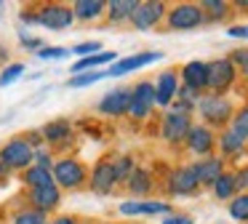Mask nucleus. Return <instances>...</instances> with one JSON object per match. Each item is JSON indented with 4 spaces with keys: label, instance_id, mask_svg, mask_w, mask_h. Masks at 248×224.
I'll return each mask as SVG.
<instances>
[{
    "label": "nucleus",
    "instance_id": "obj_18",
    "mask_svg": "<svg viewBox=\"0 0 248 224\" xmlns=\"http://www.w3.org/2000/svg\"><path fill=\"white\" fill-rule=\"evenodd\" d=\"M189 147H192V152L198 155H205L211 152V147H214V136H211L208 128H189Z\"/></svg>",
    "mask_w": 248,
    "mask_h": 224
},
{
    "label": "nucleus",
    "instance_id": "obj_38",
    "mask_svg": "<svg viewBox=\"0 0 248 224\" xmlns=\"http://www.w3.org/2000/svg\"><path fill=\"white\" fill-rule=\"evenodd\" d=\"M235 62L243 64V69H246V75H248V51H235Z\"/></svg>",
    "mask_w": 248,
    "mask_h": 224
},
{
    "label": "nucleus",
    "instance_id": "obj_22",
    "mask_svg": "<svg viewBox=\"0 0 248 224\" xmlns=\"http://www.w3.org/2000/svg\"><path fill=\"white\" fill-rule=\"evenodd\" d=\"M24 179H27V184L32 187V190H38V187H48V184H54V174H51V171H46V168H38V165H35V168H30Z\"/></svg>",
    "mask_w": 248,
    "mask_h": 224
},
{
    "label": "nucleus",
    "instance_id": "obj_8",
    "mask_svg": "<svg viewBox=\"0 0 248 224\" xmlns=\"http://www.w3.org/2000/svg\"><path fill=\"white\" fill-rule=\"evenodd\" d=\"M163 53H139V56H128V59H123V62H118V64H112V67L104 72V78H118V75H125V72H131V69H139V67H144V64H152V62H157Z\"/></svg>",
    "mask_w": 248,
    "mask_h": 224
},
{
    "label": "nucleus",
    "instance_id": "obj_36",
    "mask_svg": "<svg viewBox=\"0 0 248 224\" xmlns=\"http://www.w3.org/2000/svg\"><path fill=\"white\" fill-rule=\"evenodd\" d=\"M99 48H102V46H99L96 40H91V43H80V46H75V53H80V56H83V53H91V51H99Z\"/></svg>",
    "mask_w": 248,
    "mask_h": 224
},
{
    "label": "nucleus",
    "instance_id": "obj_32",
    "mask_svg": "<svg viewBox=\"0 0 248 224\" xmlns=\"http://www.w3.org/2000/svg\"><path fill=\"white\" fill-rule=\"evenodd\" d=\"M221 147H224V152H237V149L243 147V139H237L232 131H227L224 136H221Z\"/></svg>",
    "mask_w": 248,
    "mask_h": 224
},
{
    "label": "nucleus",
    "instance_id": "obj_10",
    "mask_svg": "<svg viewBox=\"0 0 248 224\" xmlns=\"http://www.w3.org/2000/svg\"><path fill=\"white\" fill-rule=\"evenodd\" d=\"M128 107H131V91H125V88L112 91V94H107L99 101V110L107 112V115H125Z\"/></svg>",
    "mask_w": 248,
    "mask_h": 224
},
{
    "label": "nucleus",
    "instance_id": "obj_20",
    "mask_svg": "<svg viewBox=\"0 0 248 224\" xmlns=\"http://www.w3.org/2000/svg\"><path fill=\"white\" fill-rule=\"evenodd\" d=\"M118 59V53L112 51H104V53H93V56H83L80 62L72 64V72H83V69H91V67H99V64H109Z\"/></svg>",
    "mask_w": 248,
    "mask_h": 224
},
{
    "label": "nucleus",
    "instance_id": "obj_21",
    "mask_svg": "<svg viewBox=\"0 0 248 224\" xmlns=\"http://www.w3.org/2000/svg\"><path fill=\"white\" fill-rule=\"evenodd\" d=\"M104 11L102 0H78L75 8H72V16H80V19H93Z\"/></svg>",
    "mask_w": 248,
    "mask_h": 224
},
{
    "label": "nucleus",
    "instance_id": "obj_41",
    "mask_svg": "<svg viewBox=\"0 0 248 224\" xmlns=\"http://www.w3.org/2000/svg\"><path fill=\"white\" fill-rule=\"evenodd\" d=\"M54 224H75V222H72V219L70 216H62V219H56V222Z\"/></svg>",
    "mask_w": 248,
    "mask_h": 224
},
{
    "label": "nucleus",
    "instance_id": "obj_15",
    "mask_svg": "<svg viewBox=\"0 0 248 224\" xmlns=\"http://www.w3.org/2000/svg\"><path fill=\"white\" fill-rule=\"evenodd\" d=\"M32 203H35V211H48L59 203V187L48 184V187H38L32 190Z\"/></svg>",
    "mask_w": 248,
    "mask_h": 224
},
{
    "label": "nucleus",
    "instance_id": "obj_40",
    "mask_svg": "<svg viewBox=\"0 0 248 224\" xmlns=\"http://www.w3.org/2000/svg\"><path fill=\"white\" fill-rule=\"evenodd\" d=\"M232 37H248V27H230Z\"/></svg>",
    "mask_w": 248,
    "mask_h": 224
},
{
    "label": "nucleus",
    "instance_id": "obj_19",
    "mask_svg": "<svg viewBox=\"0 0 248 224\" xmlns=\"http://www.w3.org/2000/svg\"><path fill=\"white\" fill-rule=\"evenodd\" d=\"M195 174H198V181H216L221 176V160L211 158V160H203V163L192 165Z\"/></svg>",
    "mask_w": 248,
    "mask_h": 224
},
{
    "label": "nucleus",
    "instance_id": "obj_9",
    "mask_svg": "<svg viewBox=\"0 0 248 224\" xmlns=\"http://www.w3.org/2000/svg\"><path fill=\"white\" fill-rule=\"evenodd\" d=\"M163 11H166L163 3H139L136 11L131 14V19H134V24L139 27V30H150V27L163 16Z\"/></svg>",
    "mask_w": 248,
    "mask_h": 224
},
{
    "label": "nucleus",
    "instance_id": "obj_33",
    "mask_svg": "<svg viewBox=\"0 0 248 224\" xmlns=\"http://www.w3.org/2000/svg\"><path fill=\"white\" fill-rule=\"evenodd\" d=\"M131 168H134V163H131V158H120V163L115 165V176H118V181L123 179V176H125V179H128V176L134 174V171H131Z\"/></svg>",
    "mask_w": 248,
    "mask_h": 224
},
{
    "label": "nucleus",
    "instance_id": "obj_1",
    "mask_svg": "<svg viewBox=\"0 0 248 224\" xmlns=\"http://www.w3.org/2000/svg\"><path fill=\"white\" fill-rule=\"evenodd\" d=\"M24 21L43 24V27H48V30H64L72 21V8H67V5H46V8H40V14L24 16Z\"/></svg>",
    "mask_w": 248,
    "mask_h": 224
},
{
    "label": "nucleus",
    "instance_id": "obj_14",
    "mask_svg": "<svg viewBox=\"0 0 248 224\" xmlns=\"http://www.w3.org/2000/svg\"><path fill=\"white\" fill-rule=\"evenodd\" d=\"M184 80H187V88H192V91L208 85V64L189 62L187 67H184Z\"/></svg>",
    "mask_w": 248,
    "mask_h": 224
},
{
    "label": "nucleus",
    "instance_id": "obj_11",
    "mask_svg": "<svg viewBox=\"0 0 248 224\" xmlns=\"http://www.w3.org/2000/svg\"><path fill=\"white\" fill-rule=\"evenodd\" d=\"M115 181H118V176H115V165L112 163H99L96 168H93L91 187H93L96 195H107V192L115 187Z\"/></svg>",
    "mask_w": 248,
    "mask_h": 224
},
{
    "label": "nucleus",
    "instance_id": "obj_26",
    "mask_svg": "<svg viewBox=\"0 0 248 224\" xmlns=\"http://www.w3.org/2000/svg\"><path fill=\"white\" fill-rule=\"evenodd\" d=\"M131 181V190L136 192V195H144L147 190H150V176H147V171H134V174L128 176Z\"/></svg>",
    "mask_w": 248,
    "mask_h": 224
},
{
    "label": "nucleus",
    "instance_id": "obj_2",
    "mask_svg": "<svg viewBox=\"0 0 248 224\" xmlns=\"http://www.w3.org/2000/svg\"><path fill=\"white\" fill-rule=\"evenodd\" d=\"M32 147L24 139H14L0 149V165H6V168H24L32 163Z\"/></svg>",
    "mask_w": 248,
    "mask_h": 224
},
{
    "label": "nucleus",
    "instance_id": "obj_28",
    "mask_svg": "<svg viewBox=\"0 0 248 224\" xmlns=\"http://www.w3.org/2000/svg\"><path fill=\"white\" fill-rule=\"evenodd\" d=\"M232 133H235L237 139H243V142L248 139V107L235 117V123H232Z\"/></svg>",
    "mask_w": 248,
    "mask_h": 224
},
{
    "label": "nucleus",
    "instance_id": "obj_17",
    "mask_svg": "<svg viewBox=\"0 0 248 224\" xmlns=\"http://www.w3.org/2000/svg\"><path fill=\"white\" fill-rule=\"evenodd\" d=\"M173 96H176V75L163 72L160 80H157V88H155V101L157 104H168Z\"/></svg>",
    "mask_w": 248,
    "mask_h": 224
},
{
    "label": "nucleus",
    "instance_id": "obj_4",
    "mask_svg": "<svg viewBox=\"0 0 248 224\" xmlns=\"http://www.w3.org/2000/svg\"><path fill=\"white\" fill-rule=\"evenodd\" d=\"M152 104H155V85L139 83L134 91H131V107H128V112L134 117H144L147 112L152 110Z\"/></svg>",
    "mask_w": 248,
    "mask_h": 224
},
{
    "label": "nucleus",
    "instance_id": "obj_31",
    "mask_svg": "<svg viewBox=\"0 0 248 224\" xmlns=\"http://www.w3.org/2000/svg\"><path fill=\"white\" fill-rule=\"evenodd\" d=\"M22 72H24V64H11V67H6V72L0 75V88H3V85H8V83H14V80H16Z\"/></svg>",
    "mask_w": 248,
    "mask_h": 224
},
{
    "label": "nucleus",
    "instance_id": "obj_29",
    "mask_svg": "<svg viewBox=\"0 0 248 224\" xmlns=\"http://www.w3.org/2000/svg\"><path fill=\"white\" fill-rule=\"evenodd\" d=\"M230 213H232V219H248V195L235 197L230 206Z\"/></svg>",
    "mask_w": 248,
    "mask_h": 224
},
{
    "label": "nucleus",
    "instance_id": "obj_5",
    "mask_svg": "<svg viewBox=\"0 0 248 224\" xmlns=\"http://www.w3.org/2000/svg\"><path fill=\"white\" fill-rule=\"evenodd\" d=\"M54 179L59 181L62 187H78L83 179H86V171L78 160H59L54 165Z\"/></svg>",
    "mask_w": 248,
    "mask_h": 224
},
{
    "label": "nucleus",
    "instance_id": "obj_37",
    "mask_svg": "<svg viewBox=\"0 0 248 224\" xmlns=\"http://www.w3.org/2000/svg\"><path fill=\"white\" fill-rule=\"evenodd\" d=\"M35 163H38V168H46V171H48V165H51V158H48V155H46V152H38V155H35Z\"/></svg>",
    "mask_w": 248,
    "mask_h": 224
},
{
    "label": "nucleus",
    "instance_id": "obj_16",
    "mask_svg": "<svg viewBox=\"0 0 248 224\" xmlns=\"http://www.w3.org/2000/svg\"><path fill=\"white\" fill-rule=\"evenodd\" d=\"M168 211V203H147V200H128L120 206V213L125 216H134V213H166Z\"/></svg>",
    "mask_w": 248,
    "mask_h": 224
},
{
    "label": "nucleus",
    "instance_id": "obj_24",
    "mask_svg": "<svg viewBox=\"0 0 248 224\" xmlns=\"http://www.w3.org/2000/svg\"><path fill=\"white\" fill-rule=\"evenodd\" d=\"M67 133H70V123H64V120H54L43 128L46 142H62V139H67Z\"/></svg>",
    "mask_w": 248,
    "mask_h": 224
},
{
    "label": "nucleus",
    "instance_id": "obj_6",
    "mask_svg": "<svg viewBox=\"0 0 248 224\" xmlns=\"http://www.w3.org/2000/svg\"><path fill=\"white\" fill-rule=\"evenodd\" d=\"M235 78V67H232L230 59H216V62L208 64V85L216 91L227 88Z\"/></svg>",
    "mask_w": 248,
    "mask_h": 224
},
{
    "label": "nucleus",
    "instance_id": "obj_39",
    "mask_svg": "<svg viewBox=\"0 0 248 224\" xmlns=\"http://www.w3.org/2000/svg\"><path fill=\"white\" fill-rule=\"evenodd\" d=\"M163 224H192V219L189 216H168Z\"/></svg>",
    "mask_w": 248,
    "mask_h": 224
},
{
    "label": "nucleus",
    "instance_id": "obj_25",
    "mask_svg": "<svg viewBox=\"0 0 248 224\" xmlns=\"http://www.w3.org/2000/svg\"><path fill=\"white\" fill-rule=\"evenodd\" d=\"M235 187H237V179L235 176H227V174H221L219 179L214 181V190L219 197H230L232 192H235Z\"/></svg>",
    "mask_w": 248,
    "mask_h": 224
},
{
    "label": "nucleus",
    "instance_id": "obj_27",
    "mask_svg": "<svg viewBox=\"0 0 248 224\" xmlns=\"http://www.w3.org/2000/svg\"><path fill=\"white\" fill-rule=\"evenodd\" d=\"M104 72H86V75H75V78H70V88H83V85H91L96 83V80H102Z\"/></svg>",
    "mask_w": 248,
    "mask_h": 224
},
{
    "label": "nucleus",
    "instance_id": "obj_7",
    "mask_svg": "<svg viewBox=\"0 0 248 224\" xmlns=\"http://www.w3.org/2000/svg\"><path fill=\"white\" fill-rule=\"evenodd\" d=\"M189 133V117L184 112H168L163 120V139L168 142H179Z\"/></svg>",
    "mask_w": 248,
    "mask_h": 224
},
{
    "label": "nucleus",
    "instance_id": "obj_35",
    "mask_svg": "<svg viewBox=\"0 0 248 224\" xmlns=\"http://www.w3.org/2000/svg\"><path fill=\"white\" fill-rule=\"evenodd\" d=\"M203 8L214 11V16H224L227 14V3H219V0H208V3H203Z\"/></svg>",
    "mask_w": 248,
    "mask_h": 224
},
{
    "label": "nucleus",
    "instance_id": "obj_23",
    "mask_svg": "<svg viewBox=\"0 0 248 224\" xmlns=\"http://www.w3.org/2000/svg\"><path fill=\"white\" fill-rule=\"evenodd\" d=\"M136 5H139L136 0H112V3H107V8H109V16L118 21V19H125V16L134 14Z\"/></svg>",
    "mask_w": 248,
    "mask_h": 224
},
{
    "label": "nucleus",
    "instance_id": "obj_30",
    "mask_svg": "<svg viewBox=\"0 0 248 224\" xmlns=\"http://www.w3.org/2000/svg\"><path fill=\"white\" fill-rule=\"evenodd\" d=\"M14 224H46L43 211H24L14 219Z\"/></svg>",
    "mask_w": 248,
    "mask_h": 224
},
{
    "label": "nucleus",
    "instance_id": "obj_3",
    "mask_svg": "<svg viewBox=\"0 0 248 224\" xmlns=\"http://www.w3.org/2000/svg\"><path fill=\"white\" fill-rule=\"evenodd\" d=\"M200 21H203V11H200V5H192V3L176 5V8L171 11V16H168V24H171L173 30H192Z\"/></svg>",
    "mask_w": 248,
    "mask_h": 224
},
{
    "label": "nucleus",
    "instance_id": "obj_34",
    "mask_svg": "<svg viewBox=\"0 0 248 224\" xmlns=\"http://www.w3.org/2000/svg\"><path fill=\"white\" fill-rule=\"evenodd\" d=\"M38 56L40 59H64L67 56V48H40Z\"/></svg>",
    "mask_w": 248,
    "mask_h": 224
},
{
    "label": "nucleus",
    "instance_id": "obj_12",
    "mask_svg": "<svg viewBox=\"0 0 248 224\" xmlns=\"http://www.w3.org/2000/svg\"><path fill=\"white\" fill-rule=\"evenodd\" d=\"M203 117H208L211 123H224L230 117V101L221 99V96H208V99L200 104Z\"/></svg>",
    "mask_w": 248,
    "mask_h": 224
},
{
    "label": "nucleus",
    "instance_id": "obj_13",
    "mask_svg": "<svg viewBox=\"0 0 248 224\" xmlns=\"http://www.w3.org/2000/svg\"><path fill=\"white\" fill-rule=\"evenodd\" d=\"M198 174H195V168L189 165V168H179L176 174L171 176V190L176 192V195H189V192L198 190Z\"/></svg>",
    "mask_w": 248,
    "mask_h": 224
}]
</instances>
